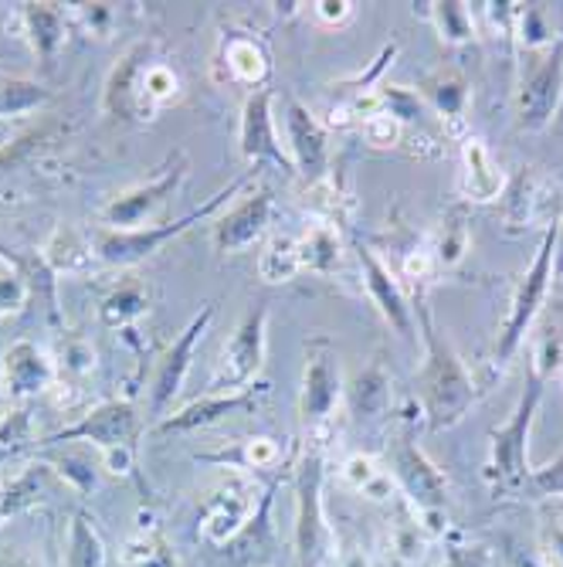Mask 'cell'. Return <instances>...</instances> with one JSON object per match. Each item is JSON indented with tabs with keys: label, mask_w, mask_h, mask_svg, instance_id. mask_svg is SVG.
<instances>
[{
	"label": "cell",
	"mask_w": 563,
	"mask_h": 567,
	"mask_svg": "<svg viewBox=\"0 0 563 567\" xmlns=\"http://www.w3.org/2000/svg\"><path fill=\"white\" fill-rule=\"evenodd\" d=\"M418 320H421V337H425V368L418 378L421 401H425V415L435 432L451 429L466 419V411L476 404V384L466 364L458 360L445 333L435 327L431 309L418 296Z\"/></svg>",
	"instance_id": "1"
},
{
	"label": "cell",
	"mask_w": 563,
	"mask_h": 567,
	"mask_svg": "<svg viewBox=\"0 0 563 567\" xmlns=\"http://www.w3.org/2000/svg\"><path fill=\"white\" fill-rule=\"evenodd\" d=\"M251 177H254V171H244L238 181H231L228 187H221L215 197H208V200L200 204V208L187 212V215L177 218V221H164V225H153V228H133V231L102 228V231H95V238H92L95 255H98L102 262L119 266V269H123V266H136V262L149 259V255H157L167 241H174V238H180L184 231H190L197 221L211 218L218 208H225V204H228L234 194H241V187H244Z\"/></svg>",
	"instance_id": "2"
},
{
	"label": "cell",
	"mask_w": 563,
	"mask_h": 567,
	"mask_svg": "<svg viewBox=\"0 0 563 567\" xmlns=\"http://www.w3.org/2000/svg\"><path fill=\"white\" fill-rule=\"evenodd\" d=\"M139 432H143V422H139V411L133 408V401L113 398V401H102L92 411H85L75 425L48 435L44 445L85 442V445H92V449H98L102 455H106L113 473H129Z\"/></svg>",
	"instance_id": "3"
},
{
	"label": "cell",
	"mask_w": 563,
	"mask_h": 567,
	"mask_svg": "<svg viewBox=\"0 0 563 567\" xmlns=\"http://www.w3.org/2000/svg\"><path fill=\"white\" fill-rule=\"evenodd\" d=\"M553 245H556V225H550L540 238V248L533 255V266L523 272L520 286H517V296H513V306H509V317L499 330V340H496V364L505 368L509 360L517 357V350L523 347L540 306L546 299V289H550V279H553Z\"/></svg>",
	"instance_id": "4"
},
{
	"label": "cell",
	"mask_w": 563,
	"mask_h": 567,
	"mask_svg": "<svg viewBox=\"0 0 563 567\" xmlns=\"http://www.w3.org/2000/svg\"><path fill=\"white\" fill-rule=\"evenodd\" d=\"M265 340H269V309L259 302L241 317L231 340L225 343L221 360L208 384V394H234V391L259 384V374L265 364Z\"/></svg>",
	"instance_id": "5"
},
{
	"label": "cell",
	"mask_w": 563,
	"mask_h": 567,
	"mask_svg": "<svg viewBox=\"0 0 563 567\" xmlns=\"http://www.w3.org/2000/svg\"><path fill=\"white\" fill-rule=\"evenodd\" d=\"M343 398L340 357L330 337H316L305 343V368L299 388V415L305 425H323Z\"/></svg>",
	"instance_id": "6"
},
{
	"label": "cell",
	"mask_w": 563,
	"mask_h": 567,
	"mask_svg": "<svg viewBox=\"0 0 563 567\" xmlns=\"http://www.w3.org/2000/svg\"><path fill=\"white\" fill-rule=\"evenodd\" d=\"M157 44L153 41H139L133 44L126 55L119 59V65L110 72L106 79V92H102V110L116 120H126V123H149L153 116V106L146 102V72L149 65L157 62Z\"/></svg>",
	"instance_id": "7"
},
{
	"label": "cell",
	"mask_w": 563,
	"mask_h": 567,
	"mask_svg": "<svg viewBox=\"0 0 563 567\" xmlns=\"http://www.w3.org/2000/svg\"><path fill=\"white\" fill-rule=\"evenodd\" d=\"M215 320V306L208 302L200 309V313L180 330V337L164 350V357L157 360V371H153V381H149V411L153 415L167 419V411L174 404V398L180 394L184 381H187V371L194 364V350L200 343V337L208 333Z\"/></svg>",
	"instance_id": "8"
},
{
	"label": "cell",
	"mask_w": 563,
	"mask_h": 567,
	"mask_svg": "<svg viewBox=\"0 0 563 567\" xmlns=\"http://www.w3.org/2000/svg\"><path fill=\"white\" fill-rule=\"evenodd\" d=\"M187 177V157L184 153H177V157L139 187L133 190H123L116 194L110 204H106V212H102V218H106V228H116V231H133V228H143V221L153 215V212H160L164 204L180 190Z\"/></svg>",
	"instance_id": "9"
},
{
	"label": "cell",
	"mask_w": 563,
	"mask_h": 567,
	"mask_svg": "<svg viewBox=\"0 0 563 567\" xmlns=\"http://www.w3.org/2000/svg\"><path fill=\"white\" fill-rule=\"evenodd\" d=\"M563 95V41H556L540 62L523 75L517 92V120L520 130L540 133L553 123V113Z\"/></svg>",
	"instance_id": "10"
},
{
	"label": "cell",
	"mask_w": 563,
	"mask_h": 567,
	"mask_svg": "<svg viewBox=\"0 0 563 567\" xmlns=\"http://www.w3.org/2000/svg\"><path fill=\"white\" fill-rule=\"evenodd\" d=\"M543 398V374L533 371L526 381V391L502 429L492 432V473H499V480L517 483L526 476V439H530V425L536 419V408Z\"/></svg>",
	"instance_id": "11"
},
{
	"label": "cell",
	"mask_w": 563,
	"mask_h": 567,
	"mask_svg": "<svg viewBox=\"0 0 563 567\" xmlns=\"http://www.w3.org/2000/svg\"><path fill=\"white\" fill-rule=\"evenodd\" d=\"M238 143H241V157L259 167V164H275L289 174L292 171V161L289 153L282 150L279 143V130H275V116H272V92L269 89H259L244 99L241 106V130H238Z\"/></svg>",
	"instance_id": "12"
},
{
	"label": "cell",
	"mask_w": 563,
	"mask_h": 567,
	"mask_svg": "<svg viewBox=\"0 0 563 567\" xmlns=\"http://www.w3.org/2000/svg\"><path fill=\"white\" fill-rule=\"evenodd\" d=\"M285 136H289V161L299 177L320 184L330 171V136L310 106L289 99L285 106Z\"/></svg>",
	"instance_id": "13"
},
{
	"label": "cell",
	"mask_w": 563,
	"mask_h": 567,
	"mask_svg": "<svg viewBox=\"0 0 563 567\" xmlns=\"http://www.w3.org/2000/svg\"><path fill=\"white\" fill-rule=\"evenodd\" d=\"M272 384L259 381L244 391H234V394H204L197 401H190L187 408L174 411V415L160 419L157 432L164 435H180V432H194V429H208V425H218L231 415H241V411H254L262 404V398H269Z\"/></svg>",
	"instance_id": "14"
},
{
	"label": "cell",
	"mask_w": 563,
	"mask_h": 567,
	"mask_svg": "<svg viewBox=\"0 0 563 567\" xmlns=\"http://www.w3.org/2000/svg\"><path fill=\"white\" fill-rule=\"evenodd\" d=\"M55 384V364L34 340H14L0 357V394L28 404Z\"/></svg>",
	"instance_id": "15"
},
{
	"label": "cell",
	"mask_w": 563,
	"mask_h": 567,
	"mask_svg": "<svg viewBox=\"0 0 563 567\" xmlns=\"http://www.w3.org/2000/svg\"><path fill=\"white\" fill-rule=\"evenodd\" d=\"M272 212H275V200H272V190H251L244 194L228 215H221L215 221V248L225 251V255H238V251H248L254 248L269 225H272Z\"/></svg>",
	"instance_id": "16"
},
{
	"label": "cell",
	"mask_w": 563,
	"mask_h": 567,
	"mask_svg": "<svg viewBox=\"0 0 563 567\" xmlns=\"http://www.w3.org/2000/svg\"><path fill=\"white\" fill-rule=\"evenodd\" d=\"M356 259H361L364 269V282L367 292L374 299V306L380 309V317L400 333V337H415V306L404 296L400 282L394 279L390 266H384L377 259V251L371 245H356Z\"/></svg>",
	"instance_id": "17"
},
{
	"label": "cell",
	"mask_w": 563,
	"mask_h": 567,
	"mask_svg": "<svg viewBox=\"0 0 563 567\" xmlns=\"http://www.w3.org/2000/svg\"><path fill=\"white\" fill-rule=\"evenodd\" d=\"M394 470H397V480L407 489V496H411L421 509H438L445 503V489H448L445 476L407 435H400L394 445Z\"/></svg>",
	"instance_id": "18"
},
{
	"label": "cell",
	"mask_w": 563,
	"mask_h": 567,
	"mask_svg": "<svg viewBox=\"0 0 563 567\" xmlns=\"http://www.w3.org/2000/svg\"><path fill=\"white\" fill-rule=\"evenodd\" d=\"M21 21H24V34L34 48V55L44 69H51V62L59 59V51L69 44V11L62 4H51V0H31V4H21Z\"/></svg>",
	"instance_id": "19"
},
{
	"label": "cell",
	"mask_w": 563,
	"mask_h": 567,
	"mask_svg": "<svg viewBox=\"0 0 563 567\" xmlns=\"http://www.w3.org/2000/svg\"><path fill=\"white\" fill-rule=\"evenodd\" d=\"M221 65L228 69V79L238 85H251L254 92L265 89L272 75V55L262 38L251 34H228L221 44Z\"/></svg>",
	"instance_id": "20"
},
{
	"label": "cell",
	"mask_w": 563,
	"mask_h": 567,
	"mask_svg": "<svg viewBox=\"0 0 563 567\" xmlns=\"http://www.w3.org/2000/svg\"><path fill=\"white\" fill-rule=\"evenodd\" d=\"M320 480H323V462L320 452H310L299 466V496H302V513H299V547L302 557L310 564L320 554Z\"/></svg>",
	"instance_id": "21"
},
{
	"label": "cell",
	"mask_w": 563,
	"mask_h": 567,
	"mask_svg": "<svg viewBox=\"0 0 563 567\" xmlns=\"http://www.w3.org/2000/svg\"><path fill=\"white\" fill-rule=\"evenodd\" d=\"M462 161H466V171H462V190H466V197L469 200H492V197H499V190H502V171L492 161V153L486 150L482 140H466Z\"/></svg>",
	"instance_id": "22"
},
{
	"label": "cell",
	"mask_w": 563,
	"mask_h": 567,
	"mask_svg": "<svg viewBox=\"0 0 563 567\" xmlns=\"http://www.w3.org/2000/svg\"><path fill=\"white\" fill-rule=\"evenodd\" d=\"M146 306H149V296L146 289L129 279L123 286H116L106 299H102L98 306V320L102 327H110V330H119V327H129L133 320H139L146 313Z\"/></svg>",
	"instance_id": "23"
},
{
	"label": "cell",
	"mask_w": 563,
	"mask_h": 567,
	"mask_svg": "<svg viewBox=\"0 0 563 567\" xmlns=\"http://www.w3.org/2000/svg\"><path fill=\"white\" fill-rule=\"evenodd\" d=\"M48 102H51V92L41 82L0 75V120L38 113V110L48 106Z\"/></svg>",
	"instance_id": "24"
},
{
	"label": "cell",
	"mask_w": 563,
	"mask_h": 567,
	"mask_svg": "<svg viewBox=\"0 0 563 567\" xmlns=\"http://www.w3.org/2000/svg\"><path fill=\"white\" fill-rule=\"evenodd\" d=\"M65 567H106V544H102L98 530L92 527L85 513H79L69 527Z\"/></svg>",
	"instance_id": "25"
},
{
	"label": "cell",
	"mask_w": 563,
	"mask_h": 567,
	"mask_svg": "<svg viewBox=\"0 0 563 567\" xmlns=\"http://www.w3.org/2000/svg\"><path fill=\"white\" fill-rule=\"evenodd\" d=\"M44 262L51 266V272H82L92 262V245H85L72 228H59L51 235L48 248L41 251Z\"/></svg>",
	"instance_id": "26"
},
{
	"label": "cell",
	"mask_w": 563,
	"mask_h": 567,
	"mask_svg": "<svg viewBox=\"0 0 563 567\" xmlns=\"http://www.w3.org/2000/svg\"><path fill=\"white\" fill-rule=\"evenodd\" d=\"M340 238L333 228L316 225L305 238H299V266L313 272H333L340 266Z\"/></svg>",
	"instance_id": "27"
},
{
	"label": "cell",
	"mask_w": 563,
	"mask_h": 567,
	"mask_svg": "<svg viewBox=\"0 0 563 567\" xmlns=\"http://www.w3.org/2000/svg\"><path fill=\"white\" fill-rule=\"evenodd\" d=\"M34 442V411L31 404H18L11 415L0 419V466L21 455Z\"/></svg>",
	"instance_id": "28"
},
{
	"label": "cell",
	"mask_w": 563,
	"mask_h": 567,
	"mask_svg": "<svg viewBox=\"0 0 563 567\" xmlns=\"http://www.w3.org/2000/svg\"><path fill=\"white\" fill-rule=\"evenodd\" d=\"M299 241L292 238H272V245L262 251L259 259V272L265 282H289L299 272Z\"/></svg>",
	"instance_id": "29"
},
{
	"label": "cell",
	"mask_w": 563,
	"mask_h": 567,
	"mask_svg": "<svg viewBox=\"0 0 563 567\" xmlns=\"http://www.w3.org/2000/svg\"><path fill=\"white\" fill-rule=\"evenodd\" d=\"M425 95L435 102V110L448 120H458L466 113V102H469V85L458 79V75H431L425 82Z\"/></svg>",
	"instance_id": "30"
},
{
	"label": "cell",
	"mask_w": 563,
	"mask_h": 567,
	"mask_svg": "<svg viewBox=\"0 0 563 567\" xmlns=\"http://www.w3.org/2000/svg\"><path fill=\"white\" fill-rule=\"evenodd\" d=\"M431 18L438 24V34L441 41L448 44H466L476 38V28H472V18H469V8L458 4V0H445V4H431Z\"/></svg>",
	"instance_id": "31"
},
{
	"label": "cell",
	"mask_w": 563,
	"mask_h": 567,
	"mask_svg": "<svg viewBox=\"0 0 563 567\" xmlns=\"http://www.w3.org/2000/svg\"><path fill=\"white\" fill-rule=\"evenodd\" d=\"M44 480H48V470H44V466H31L28 473H21V476L4 489V496H0V517H8V513H18V509L31 506V503L38 499Z\"/></svg>",
	"instance_id": "32"
},
{
	"label": "cell",
	"mask_w": 563,
	"mask_h": 567,
	"mask_svg": "<svg viewBox=\"0 0 563 567\" xmlns=\"http://www.w3.org/2000/svg\"><path fill=\"white\" fill-rule=\"evenodd\" d=\"M353 404H356V411H364V415H377V411L387 404V378H384V371L377 364L356 378Z\"/></svg>",
	"instance_id": "33"
},
{
	"label": "cell",
	"mask_w": 563,
	"mask_h": 567,
	"mask_svg": "<svg viewBox=\"0 0 563 567\" xmlns=\"http://www.w3.org/2000/svg\"><path fill=\"white\" fill-rule=\"evenodd\" d=\"M180 95V79L170 65L153 62L146 72V102L153 106V113H160L167 102H174Z\"/></svg>",
	"instance_id": "34"
},
{
	"label": "cell",
	"mask_w": 563,
	"mask_h": 567,
	"mask_svg": "<svg viewBox=\"0 0 563 567\" xmlns=\"http://www.w3.org/2000/svg\"><path fill=\"white\" fill-rule=\"evenodd\" d=\"M466 238H469V231H466V221H462V215H448L445 218V228H441V245H438V262L441 266H455L458 259L466 255Z\"/></svg>",
	"instance_id": "35"
},
{
	"label": "cell",
	"mask_w": 563,
	"mask_h": 567,
	"mask_svg": "<svg viewBox=\"0 0 563 567\" xmlns=\"http://www.w3.org/2000/svg\"><path fill=\"white\" fill-rule=\"evenodd\" d=\"M55 466H59V473L65 476V483H72L79 493H92L95 486H98V473H95V466H92V458L88 455H59L55 458Z\"/></svg>",
	"instance_id": "36"
},
{
	"label": "cell",
	"mask_w": 563,
	"mask_h": 567,
	"mask_svg": "<svg viewBox=\"0 0 563 567\" xmlns=\"http://www.w3.org/2000/svg\"><path fill=\"white\" fill-rule=\"evenodd\" d=\"M48 126H38V130H31V133H24L21 140H14L11 146H4L0 150V174H8V171H18L31 153L38 150V143H44L48 140Z\"/></svg>",
	"instance_id": "37"
},
{
	"label": "cell",
	"mask_w": 563,
	"mask_h": 567,
	"mask_svg": "<svg viewBox=\"0 0 563 567\" xmlns=\"http://www.w3.org/2000/svg\"><path fill=\"white\" fill-rule=\"evenodd\" d=\"M533 197H536V187H533V177L523 174L513 190H509V200H505V218L513 225H526L530 221V208H533Z\"/></svg>",
	"instance_id": "38"
},
{
	"label": "cell",
	"mask_w": 563,
	"mask_h": 567,
	"mask_svg": "<svg viewBox=\"0 0 563 567\" xmlns=\"http://www.w3.org/2000/svg\"><path fill=\"white\" fill-rule=\"evenodd\" d=\"M24 302H28V286H24L21 272L8 266L4 272H0V317L18 313Z\"/></svg>",
	"instance_id": "39"
},
{
	"label": "cell",
	"mask_w": 563,
	"mask_h": 567,
	"mask_svg": "<svg viewBox=\"0 0 563 567\" xmlns=\"http://www.w3.org/2000/svg\"><path fill=\"white\" fill-rule=\"evenodd\" d=\"M364 133L371 136V143H377V146H390V143L397 140V133H400V123H397V120H390L387 113H377V116H371V120L364 123Z\"/></svg>",
	"instance_id": "40"
},
{
	"label": "cell",
	"mask_w": 563,
	"mask_h": 567,
	"mask_svg": "<svg viewBox=\"0 0 563 567\" xmlns=\"http://www.w3.org/2000/svg\"><path fill=\"white\" fill-rule=\"evenodd\" d=\"M316 14H320L326 24H343V21L353 14V4H350V0H320V4H316Z\"/></svg>",
	"instance_id": "41"
},
{
	"label": "cell",
	"mask_w": 563,
	"mask_h": 567,
	"mask_svg": "<svg viewBox=\"0 0 563 567\" xmlns=\"http://www.w3.org/2000/svg\"><path fill=\"white\" fill-rule=\"evenodd\" d=\"M275 455H279V449H275L272 439L248 442V462H251V466H269V462H275Z\"/></svg>",
	"instance_id": "42"
},
{
	"label": "cell",
	"mask_w": 563,
	"mask_h": 567,
	"mask_svg": "<svg viewBox=\"0 0 563 567\" xmlns=\"http://www.w3.org/2000/svg\"><path fill=\"white\" fill-rule=\"evenodd\" d=\"M0 567H38V564L18 550H0Z\"/></svg>",
	"instance_id": "43"
},
{
	"label": "cell",
	"mask_w": 563,
	"mask_h": 567,
	"mask_svg": "<svg viewBox=\"0 0 563 567\" xmlns=\"http://www.w3.org/2000/svg\"><path fill=\"white\" fill-rule=\"evenodd\" d=\"M553 276L563 279V221L556 225V245H553Z\"/></svg>",
	"instance_id": "44"
},
{
	"label": "cell",
	"mask_w": 563,
	"mask_h": 567,
	"mask_svg": "<svg viewBox=\"0 0 563 567\" xmlns=\"http://www.w3.org/2000/svg\"><path fill=\"white\" fill-rule=\"evenodd\" d=\"M4 269H8V262H4V259H0V272H4Z\"/></svg>",
	"instance_id": "45"
}]
</instances>
